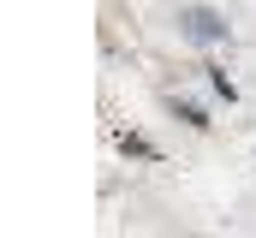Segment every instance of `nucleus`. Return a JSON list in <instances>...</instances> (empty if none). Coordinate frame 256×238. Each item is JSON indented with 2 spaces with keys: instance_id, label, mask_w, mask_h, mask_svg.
I'll use <instances>...</instances> for the list:
<instances>
[{
  "instance_id": "obj_1",
  "label": "nucleus",
  "mask_w": 256,
  "mask_h": 238,
  "mask_svg": "<svg viewBox=\"0 0 256 238\" xmlns=\"http://www.w3.org/2000/svg\"><path fill=\"white\" fill-rule=\"evenodd\" d=\"M179 24H185L191 42H226V24H220V12H208V6H185Z\"/></svg>"
}]
</instances>
